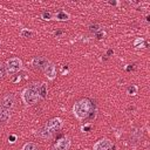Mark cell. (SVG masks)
Returning a JSON list of instances; mask_svg holds the SVG:
<instances>
[{
	"label": "cell",
	"mask_w": 150,
	"mask_h": 150,
	"mask_svg": "<svg viewBox=\"0 0 150 150\" xmlns=\"http://www.w3.org/2000/svg\"><path fill=\"white\" fill-rule=\"evenodd\" d=\"M93 103L88 98H82L80 101H77L74 107H73V112L74 116L79 120H84L87 118L91 112H93Z\"/></svg>",
	"instance_id": "cell-1"
},
{
	"label": "cell",
	"mask_w": 150,
	"mask_h": 150,
	"mask_svg": "<svg viewBox=\"0 0 150 150\" xmlns=\"http://www.w3.org/2000/svg\"><path fill=\"white\" fill-rule=\"evenodd\" d=\"M45 75L47 76L48 80H54L56 77V67L54 63L48 62V64L45 67Z\"/></svg>",
	"instance_id": "cell-9"
},
{
	"label": "cell",
	"mask_w": 150,
	"mask_h": 150,
	"mask_svg": "<svg viewBox=\"0 0 150 150\" xmlns=\"http://www.w3.org/2000/svg\"><path fill=\"white\" fill-rule=\"evenodd\" d=\"M22 67V61L19 57H11L6 61V71L9 75L18 73Z\"/></svg>",
	"instance_id": "cell-3"
},
{
	"label": "cell",
	"mask_w": 150,
	"mask_h": 150,
	"mask_svg": "<svg viewBox=\"0 0 150 150\" xmlns=\"http://www.w3.org/2000/svg\"><path fill=\"white\" fill-rule=\"evenodd\" d=\"M6 73H7V71H6V64L0 61V80H2V79L5 77Z\"/></svg>",
	"instance_id": "cell-15"
},
{
	"label": "cell",
	"mask_w": 150,
	"mask_h": 150,
	"mask_svg": "<svg viewBox=\"0 0 150 150\" xmlns=\"http://www.w3.org/2000/svg\"><path fill=\"white\" fill-rule=\"evenodd\" d=\"M36 134H38V136H39L40 138H43V139H49V138H52V137H53V135H54V134H53V132H50L46 127L41 128Z\"/></svg>",
	"instance_id": "cell-11"
},
{
	"label": "cell",
	"mask_w": 150,
	"mask_h": 150,
	"mask_svg": "<svg viewBox=\"0 0 150 150\" xmlns=\"http://www.w3.org/2000/svg\"><path fill=\"white\" fill-rule=\"evenodd\" d=\"M70 148V138L68 136H63L56 141L53 146V150H68Z\"/></svg>",
	"instance_id": "cell-7"
},
{
	"label": "cell",
	"mask_w": 150,
	"mask_h": 150,
	"mask_svg": "<svg viewBox=\"0 0 150 150\" xmlns=\"http://www.w3.org/2000/svg\"><path fill=\"white\" fill-rule=\"evenodd\" d=\"M136 90H137V88H136L135 86H132V87H129V88H128V93H129L130 95H135V94H136Z\"/></svg>",
	"instance_id": "cell-17"
},
{
	"label": "cell",
	"mask_w": 150,
	"mask_h": 150,
	"mask_svg": "<svg viewBox=\"0 0 150 150\" xmlns=\"http://www.w3.org/2000/svg\"><path fill=\"white\" fill-rule=\"evenodd\" d=\"M22 150H41L35 143H33V142H28V143H26L23 146H22Z\"/></svg>",
	"instance_id": "cell-13"
},
{
	"label": "cell",
	"mask_w": 150,
	"mask_h": 150,
	"mask_svg": "<svg viewBox=\"0 0 150 150\" xmlns=\"http://www.w3.org/2000/svg\"><path fill=\"white\" fill-rule=\"evenodd\" d=\"M50 13H47V12H45V13H42V19L43 20H50Z\"/></svg>",
	"instance_id": "cell-18"
},
{
	"label": "cell",
	"mask_w": 150,
	"mask_h": 150,
	"mask_svg": "<svg viewBox=\"0 0 150 150\" xmlns=\"http://www.w3.org/2000/svg\"><path fill=\"white\" fill-rule=\"evenodd\" d=\"M9 118H11V110L0 105V122L7 123L9 121Z\"/></svg>",
	"instance_id": "cell-10"
},
{
	"label": "cell",
	"mask_w": 150,
	"mask_h": 150,
	"mask_svg": "<svg viewBox=\"0 0 150 150\" xmlns=\"http://www.w3.org/2000/svg\"><path fill=\"white\" fill-rule=\"evenodd\" d=\"M46 95H47V87H46V84L41 83V89H40V97H41V98H45V97H46Z\"/></svg>",
	"instance_id": "cell-16"
},
{
	"label": "cell",
	"mask_w": 150,
	"mask_h": 150,
	"mask_svg": "<svg viewBox=\"0 0 150 150\" xmlns=\"http://www.w3.org/2000/svg\"><path fill=\"white\" fill-rule=\"evenodd\" d=\"M40 89H41V83H33L32 86L27 87L21 95L23 103L26 105H34L35 103H38V101L41 98Z\"/></svg>",
	"instance_id": "cell-2"
},
{
	"label": "cell",
	"mask_w": 150,
	"mask_h": 150,
	"mask_svg": "<svg viewBox=\"0 0 150 150\" xmlns=\"http://www.w3.org/2000/svg\"><path fill=\"white\" fill-rule=\"evenodd\" d=\"M15 104V96L12 93H7L1 97V107L6 109H12Z\"/></svg>",
	"instance_id": "cell-6"
},
{
	"label": "cell",
	"mask_w": 150,
	"mask_h": 150,
	"mask_svg": "<svg viewBox=\"0 0 150 150\" xmlns=\"http://www.w3.org/2000/svg\"><path fill=\"white\" fill-rule=\"evenodd\" d=\"M93 150H112V142L109 138H101L94 144Z\"/></svg>",
	"instance_id": "cell-5"
},
{
	"label": "cell",
	"mask_w": 150,
	"mask_h": 150,
	"mask_svg": "<svg viewBox=\"0 0 150 150\" xmlns=\"http://www.w3.org/2000/svg\"><path fill=\"white\" fill-rule=\"evenodd\" d=\"M48 60L45 57V56H35L33 60H32V66L34 67V68H36V69H45V67L48 64Z\"/></svg>",
	"instance_id": "cell-8"
},
{
	"label": "cell",
	"mask_w": 150,
	"mask_h": 150,
	"mask_svg": "<svg viewBox=\"0 0 150 150\" xmlns=\"http://www.w3.org/2000/svg\"><path fill=\"white\" fill-rule=\"evenodd\" d=\"M8 139H9V142H11V143H14V142H15V139H16V136H15V135H12Z\"/></svg>",
	"instance_id": "cell-19"
},
{
	"label": "cell",
	"mask_w": 150,
	"mask_h": 150,
	"mask_svg": "<svg viewBox=\"0 0 150 150\" xmlns=\"http://www.w3.org/2000/svg\"><path fill=\"white\" fill-rule=\"evenodd\" d=\"M50 132H55V131H57V130H60L61 128H62V120L60 118V117H54V118H52V120H49L47 123H46V125H45Z\"/></svg>",
	"instance_id": "cell-4"
},
{
	"label": "cell",
	"mask_w": 150,
	"mask_h": 150,
	"mask_svg": "<svg viewBox=\"0 0 150 150\" xmlns=\"http://www.w3.org/2000/svg\"><path fill=\"white\" fill-rule=\"evenodd\" d=\"M55 19L59 20V21H66V20L69 19V14L66 13V12H63V11H60V12L55 15Z\"/></svg>",
	"instance_id": "cell-12"
},
{
	"label": "cell",
	"mask_w": 150,
	"mask_h": 150,
	"mask_svg": "<svg viewBox=\"0 0 150 150\" xmlns=\"http://www.w3.org/2000/svg\"><path fill=\"white\" fill-rule=\"evenodd\" d=\"M0 131H1V127H0Z\"/></svg>",
	"instance_id": "cell-20"
},
{
	"label": "cell",
	"mask_w": 150,
	"mask_h": 150,
	"mask_svg": "<svg viewBox=\"0 0 150 150\" xmlns=\"http://www.w3.org/2000/svg\"><path fill=\"white\" fill-rule=\"evenodd\" d=\"M20 34H21V36H22V38H32V36H33V34H34V32H33V30H30V29H22Z\"/></svg>",
	"instance_id": "cell-14"
}]
</instances>
